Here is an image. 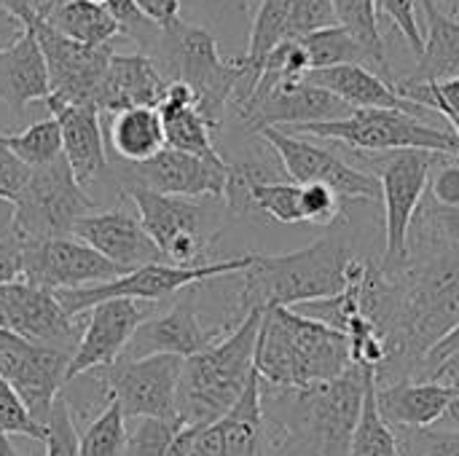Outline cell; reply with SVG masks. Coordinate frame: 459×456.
<instances>
[{"label": "cell", "instance_id": "obj_43", "mask_svg": "<svg viewBox=\"0 0 459 456\" xmlns=\"http://www.w3.org/2000/svg\"><path fill=\"white\" fill-rule=\"evenodd\" d=\"M333 24H339L333 0H290V27L296 38Z\"/></svg>", "mask_w": 459, "mask_h": 456}, {"label": "cell", "instance_id": "obj_52", "mask_svg": "<svg viewBox=\"0 0 459 456\" xmlns=\"http://www.w3.org/2000/svg\"><path fill=\"white\" fill-rule=\"evenodd\" d=\"M441 422H446L452 430H459V382L452 384V400H449V406H446Z\"/></svg>", "mask_w": 459, "mask_h": 456}, {"label": "cell", "instance_id": "obj_4", "mask_svg": "<svg viewBox=\"0 0 459 456\" xmlns=\"http://www.w3.org/2000/svg\"><path fill=\"white\" fill-rule=\"evenodd\" d=\"M264 309H253L237 328L207 349L183 360L178 417L186 425H210L229 414L255 374V347Z\"/></svg>", "mask_w": 459, "mask_h": 456}, {"label": "cell", "instance_id": "obj_33", "mask_svg": "<svg viewBox=\"0 0 459 456\" xmlns=\"http://www.w3.org/2000/svg\"><path fill=\"white\" fill-rule=\"evenodd\" d=\"M134 422L129 427V438H126V452L124 456H172L175 438L183 427V419H126Z\"/></svg>", "mask_w": 459, "mask_h": 456}, {"label": "cell", "instance_id": "obj_8", "mask_svg": "<svg viewBox=\"0 0 459 456\" xmlns=\"http://www.w3.org/2000/svg\"><path fill=\"white\" fill-rule=\"evenodd\" d=\"M13 207L19 234L24 242H35L73 234V226L83 215L94 212L97 202L86 194V185L78 183L62 153L43 167H32L30 180Z\"/></svg>", "mask_w": 459, "mask_h": 456}, {"label": "cell", "instance_id": "obj_35", "mask_svg": "<svg viewBox=\"0 0 459 456\" xmlns=\"http://www.w3.org/2000/svg\"><path fill=\"white\" fill-rule=\"evenodd\" d=\"M401 456H459V430L393 427Z\"/></svg>", "mask_w": 459, "mask_h": 456}, {"label": "cell", "instance_id": "obj_26", "mask_svg": "<svg viewBox=\"0 0 459 456\" xmlns=\"http://www.w3.org/2000/svg\"><path fill=\"white\" fill-rule=\"evenodd\" d=\"M159 113L169 148L188 151L204 159H223L215 148V129L196 108L191 86H186L183 81H169L167 94L159 102Z\"/></svg>", "mask_w": 459, "mask_h": 456}, {"label": "cell", "instance_id": "obj_48", "mask_svg": "<svg viewBox=\"0 0 459 456\" xmlns=\"http://www.w3.org/2000/svg\"><path fill=\"white\" fill-rule=\"evenodd\" d=\"M202 5L218 22H245L250 13V0H202Z\"/></svg>", "mask_w": 459, "mask_h": 456}, {"label": "cell", "instance_id": "obj_23", "mask_svg": "<svg viewBox=\"0 0 459 456\" xmlns=\"http://www.w3.org/2000/svg\"><path fill=\"white\" fill-rule=\"evenodd\" d=\"M304 78L309 83H315V86H323V89L333 91L336 97H342L352 108H390V110H406V113H414V116H422L425 110H430V108L403 97L395 89V83H390L377 70H371L366 65H358V62L309 70Z\"/></svg>", "mask_w": 459, "mask_h": 456}, {"label": "cell", "instance_id": "obj_13", "mask_svg": "<svg viewBox=\"0 0 459 456\" xmlns=\"http://www.w3.org/2000/svg\"><path fill=\"white\" fill-rule=\"evenodd\" d=\"M183 360L178 355L118 357L110 368H102V392L116 398L126 419H175Z\"/></svg>", "mask_w": 459, "mask_h": 456}, {"label": "cell", "instance_id": "obj_27", "mask_svg": "<svg viewBox=\"0 0 459 456\" xmlns=\"http://www.w3.org/2000/svg\"><path fill=\"white\" fill-rule=\"evenodd\" d=\"M425 11V48L420 54L417 70L409 78H398L395 89L428 83V81H446L459 78V19L438 8L436 0H420Z\"/></svg>", "mask_w": 459, "mask_h": 456}, {"label": "cell", "instance_id": "obj_24", "mask_svg": "<svg viewBox=\"0 0 459 456\" xmlns=\"http://www.w3.org/2000/svg\"><path fill=\"white\" fill-rule=\"evenodd\" d=\"M48 94V65L35 32L27 27L13 46L0 51V102L19 116L30 102H46Z\"/></svg>", "mask_w": 459, "mask_h": 456}, {"label": "cell", "instance_id": "obj_55", "mask_svg": "<svg viewBox=\"0 0 459 456\" xmlns=\"http://www.w3.org/2000/svg\"><path fill=\"white\" fill-rule=\"evenodd\" d=\"M30 3H32L40 13H46L48 8H54V5H56V3H62V0H30Z\"/></svg>", "mask_w": 459, "mask_h": 456}, {"label": "cell", "instance_id": "obj_32", "mask_svg": "<svg viewBox=\"0 0 459 456\" xmlns=\"http://www.w3.org/2000/svg\"><path fill=\"white\" fill-rule=\"evenodd\" d=\"M0 140L27 164V167H43L62 156V132L54 116L30 124L22 132H0Z\"/></svg>", "mask_w": 459, "mask_h": 456}, {"label": "cell", "instance_id": "obj_25", "mask_svg": "<svg viewBox=\"0 0 459 456\" xmlns=\"http://www.w3.org/2000/svg\"><path fill=\"white\" fill-rule=\"evenodd\" d=\"M377 400L393 427H433L452 400V384L438 379H406L377 387Z\"/></svg>", "mask_w": 459, "mask_h": 456}, {"label": "cell", "instance_id": "obj_39", "mask_svg": "<svg viewBox=\"0 0 459 456\" xmlns=\"http://www.w3.org/2000/svg\"><path fill=\"white\" fill-rule=\"evenodd\" d=\"M105 8L116 19L121 35L134 40L140 46V51L151 54V48L156 46V40L161 35V27L137 5V0H105Z\"/></svg>", "mask_w": 459, "mask_h": 456}, {"label": "cell", "instance_id": "obj_11", "mask_svg": "<svg viewBox=\"0 0 459 456\" xmlns=\"http://www.w3.org/2000/svg\"><path fill=\"white\" fill-rule=\"evenodd\" d=\"M231 110L253 132L261 124L296 126L344 118L355 108L333 91L309 83L307 78H282L274 73H261L253 91L237 105H231Z\"/></svg>", "mask_w": 459, "mask_h": 456}, {"label": "cell", "instance_id": "obj_53", "mask_svg": "<svg viewBox=\"0 0 459 456\" xmlns=\"http://www.w3.org/2000/svg\"><path fill=\"white\" fill-rule=\"evenodd\" d=\"M0 456H22L11 443V435H5L3 430H0Z\"/></svg>", "mask_w": 459, "mask_h": 456}, {"label": "cell", "instance_id": "obj_3", "mask_svg": "<svg viewBox=\"0 0 459 456\" xmlns=\"http://www.w3.org/2000/svg\"><path fill=\"white\" fill-rule=\"evenodd\" d=\"M355 366L350 339L293 306H266L255 347V371L264 384L309 387L331 382Z\"/></svg>", "mask_w": 459, "mask_h": 456}, {"label": "cell", "instance_id": "obj_44", "mask_svg": "<svg viewBox=\"0 0 459 456\" xmlns=\"http://www.w3.org/2000/svg\"><path fill=\"white\" fill-rule=\"evenodd\" d=\"M374 3H377V13L390 16L393 24L406 38L409 48L420 56L422 48H425V35L420 30V22H417V5H420V0H374Z\"/></svg>", "mask_w": 459, "mask_h": 456}, {"label": "cell", "instance_id": "obj_50", "mask_svg": "<svg viewBox=\"0 0 459 456\" xmlns=\"http://www.w3.org/2000/svg\"><path fill=\"white\" fill-rule=\"evenodd\" d=\"M24 30H27V24L11 8H5L0 3V51H5L8 46H13L24 35Z\"/></svg>", "mask_w": 459, "mask_h": 456}, {"label": "cell", "instance_id": "obj_9", "mask_svg": "<svg viewBox=\"0 0 459 456\" xmlns=\"http://www.w3.org/2000/svg\"><path fill=\"white\" fill-rule=\"evenodd\" d=\"M444 153L433 151H387L374 153L371 169L382 183L385 202V255L382 263L393 266L409 255L411 220L428 194L433 169L444 161Z\"/></svg>", "mask_w": 459, "mask_h": 456}, {"label": "cell", "instance_id": "obj_18", "mask_svg": "<svg viewBox=\"0 0 459 456\" xmlns=\"http://www.w3.org/2000/svg\"><path fill=\"white\" fill-rule=\"evenodd\" d=\"M199 285H191L175 296V304L161 312L151 314L148 320L140 323L134 336L129 339L126 349L121 357H151V355H178V357H191L210 344H215L221 336L229 331L223 325L207 328L199 317Z\"/></svg>", "mask_w": 459, "mask_h": 456}, {"label": "cell", "instance_id": "obj_21", "mask_svg": "<svg viewBox=\"0 0 459 456\" xmlns=\"http://www.w3.org/2000/svg\"><path fill=\"white\" fill-rule=\"evenodd\" d=\"M169 86L156 59L145 51L137 54H110L102 81L94 91V105L100 113H121L126 108H159Z\"/></svg>", "mask_w": 459, "mask_h": 456}, {"label": "cell", "instance_id": "obj_1", "mask_svg": "<svg viewBox=\"0 0 459 456\" xmlns=\"http://www.w3.org/2000/svg\"><path fill=\"white\" fill-rule=\"evenodd\" d=\"M360 309L387 341L377 387L422 379L428 352L459 325V245L414 237L401 263H368Z\"/></svg>", "mask_w": 459, "mask_h": 456}, {"label": "cell", "instance_id": "obj_31", "mask_svg": "<svg viewBox=\"0 0 459 456\" xmlns=\"http://www.w3.org/2000/svg\"><path fill=\"white\" fill-rule=\"evenodd\" d=\"M126 438H129V422L121 406L116 403V398L108 395L105 406L81 435L78 456H124Z\"/></svg>", "mask_w": 459, "mask_h": 456}, {"label": "cell", "instance_id": "obj_12", "mask_svg": "<svg viewBox=\"0 0 459 456\" xmlns=\"http://www.w3.org/2000/svg\"><path fill=\"white\" fill-rule=\"evenodd\" d=\"M253 134H258L274 151V156L282 164V172L293 183H299V185L325 183L333 191H339L342 199H350V202H379L382 199V183L377 175L352 167L333 151L309 142L304 134H293V132H285L272 124L255 126Z\"/></svg>", "mask_w": 459, "mask_h": 456}, {"label": "cell", "instance_id": "obj_15", "mask_svg": "<svg viewBox=\"0 0 459 456\" xmlns=\"http://www.w3.org/2000/svg\"><path fill=\"white\" fill-rule=\"evenodd\" d=\"M153 309L156 304L137 301V298H108L94 304L89 309L86 328L78 339V347L70 355L65 384L78 376L110 368L124 355L140 323L153 314Z\"/></svg>", "mask_w": 459, "mask_h": 456}, {"label": "cell", "instance_id": "obj_29", "mask_svg": "<svg viewBox=\"0 0 459 456\" xmlns=\"http://www.w3.org/2000/svg\"><path fill=\"white\" fill-rule=\"evenodd\" d=\"M56 30L86 43V46H110L116 35H121L116 19L102 3L89 0H62L43 13Z\"/></svg>", "mask_w": 459, "mask_h": 456}, {"label": "cell", "instance_id": "obj_54", "mask_svg": "<svg viewBox=\"0 0 459 456\" xmlns=\"http://www.w3.org/2000/svg\"><path fill=\"white\" fill-rule=\"evenodd\" d=\"M438 3V8H444L446 13H452V16H457L459 13V0H436Z\"/></svg>", "mask_w": 459, "mask_h": 456}, {"label": "cell", "instance_id": "obj_51", "mask_svg": "<svg viewBox=\"0 0 459 456\" xmlns=\"http://www.w3.org/2000/svg\"><path fill=\"white\" fill-rule=\"evenodd\" d=\"M433 379H438V382H446V384H455L459 382V349L449 357V360H444L441 366H438V371L433 374Z\"/></svg>", "mask_w": 459, "mask_h": 456}, {"label": "cell", "instance_id": "obj_14", "mask_svg": "<svg viewBox=\"0 0 459 456\" xmlns=\"http://www.w3.org/2000/svg\"><path fill=\"white\" fill-rule=\"evenodd\" d=\"M81 314H70L54 290L40 288L24 277L0 285V328L19 333L22 339L73 355L83 328Z\"/></svg>", "mask_w": 459, "mask_h": 456}, {"label": "cell", "instance_id": "obj_37", "mask_svg": "<svg viewBox=\"0 0 459 456\" xmlns=\"http://www.w3.org/2000/svg\"><path fill=\"white\" fill-rule=\"evenodd\" d=\"M78 446H81V433L75 427L70 400L59 392L46 422L43 456H78Z\"/></svg>", "mask_w": 459, "mask_h": 456}, {"label": "cell", "instance_id": "obj_2", "mask_svg": "<svg viewBox=\"0 0 459 456\" xmlns=\"http://www.w3.org/2000/svg\"><path fill=\"white\" fill-rule=\"evenodd\" d=\"M309 247L282 255H253L245 271H237V296L229 312V325L237 328L253 309L266 306H299L307 301L342 293L366 266L339 231V223L328 226Z\"/></svg>", "mask_w": 459, "mask_h": 456}, {"label": "cell", "instance_id": "obj_20", "mask_svg": "<svg viewBox=\"0 0 459 456\" xmlns=\"http://www.w3.org/2000/svg\"><path fill=\"white\" fill-rule=\"evenodd\" d=\"M73 237L91 245L97 253H102L108 261L121 266L124 271H132L145 263L167 261L159 245L145 231L140 215L118 207L108 212H89L73 226Z\"/></svg>", "mask_w": 459, "mask_h": 456}, {"label": "cell", "instance_id": "obj_36", "mask_svg": "<svg viewBox=\"0 0 459 456\" xmlns=\"http://www.w3.org/2000/svg\"><path fill=\"white\" fill-rule=\"evenodd\" d=\"M411 231H414V237H428V239L459 245V207L441 204L430 194H425V199L411 220Z\"/></svg>", "mask_w": 459, "mask_h": 456}, {"label": "cell", "instance_id": "obj_47", "mask_svg": "<svg viewBox=\"0 0 459 456\" xmlns=\"http://www.w3.org/2000/svg\"><path fill=\"white\" fill-rule=\"evenodd\" d=\"M459 349V325L449 333V336H444L430 352H428V357H425V366H422V379H433V374L438 371V366L444 363V360H449L455 352Z\"/></svg>", "mask_w": 459, "mask_h": 456}, {"label": "cell", "instance_id": "obj_34", "mask_svg": "<svg viewBox=\"0 0 459 456\" xmlns=\"http://www.w3.org/2000/svg\"><path fill=\"white\" fill-rule=\"evenodd\" d=\"M0 430L11 438H24V441H40L46 438V425H40L27 403L22 400V395L16 392V387L0 376Z\"/></svg>", "mask_w": 459, "mask_h": 456}, {"label": "cell", "instance_id": "obj_30", "mask_svg": "<svg viewBox=\"0 0 459 456\" xmlns=\"http://www.w3.org/2000/svg\"><path fill=\"white\" fill-rule=\"evenodd\" d=\"M350 456H401L398 454V438L393 425L385 419L379 400H377V382L374 374L366 387L363 409L355 422V430L350 435Z\"/></svg>", "mask_w": 459, "mask_h": 456}, {"label": "cell", "instance_id": "obj_5", "mask_svg": "<svg viewBox=\"0 0 459 456\" xmlns=\"http://www.w3.org/2000/svg\"><path fill=\"white\" fill-rule=\"evenodd\" d=\"M151 56L169 81H183L191 86L196 108L218 132L223 126L226 108H231V99L245 81L242 56H221L212 32L183 19L161 27Z\"/></svg>", "mask_w": 459, "mask_h": 456}, {"label": "cell", "instance_id": "obj_17", "mask_svg": "<svg viewBox=\"0 0 459 456\" xmlns=\"http://www.w3.org/2000/svg\"><path fill=\"white\" fill-rule=\"evenodd\" d=\"M124 274L121 266L108 261L83 239L51 237L24 242V280L48 290H73L86 285H100Z\"/></svg>", "mask_w": 459, "mask_h": 456}, {"label": "cell", "instance_id": "obj_49", "mask_svg": "<svg viewBox=\"0 0 459 456\" xmlns=\"http://www.w3.org/2000/svg\"><path fill=\"white\" fill-rule=\"evenodd\" d=\"M137 5L159 24L167 27L175 19H180V0H137Z\"/></svg>", "mask_w": 459, "mask_h": 456}, {"label": "cell", "instance_id": "obj_42", "mask_svg": "<svg viewBox=\"0 0 459 456\" xmlns=\"http://www.w3.org/2000/svg\"><path fill=\"white\" fill-rule=\"evenodd\" d=\"M403 97L441 113V116H457L459 118V78L446 81H428V83H414V86H401L398 89Z\"/></svg>", "mask_w": 459, "mask_h": 456}, {"label": "cell", "instance_id": "obj_45", "mask_svg": "<svg viewBox=\"0 0 459 456\" xmlns=\"http://www.w3.org/2000/svg\"><path fill=\"white\" fill-rule=\"evenodd\" d=\"M32 167H27L3 140H0V199L16 202L30 180Z\"/></svg>", "mask_w": 459, "mask_h": 456}, {"label": "cell", "instance_id": "obj_57", "mask_svg": "<svg viewBox=\"0 0 459 456\" xmlns=\"http://www.w3.org/2000/svg\"><path fill=\"white\" fill-rule=\"evenodd\" d=\"M89 3H102L105 5V0H89Z\"/></svg>", "mask_w": 459, "mask_h": 456}, {"label": "cell", "instance_id": "obj_16", "mask_svg": "<svg viewBox=\"0 0 459 456\" xmlns=\"http://www.w3.org/2000/svg\"><path fill=\"white\" fill-rule=\"evenodd\" d=\"M67 363V352L32 344L19 333L0 328V376L16 387L30 414L40 425L48 422L51 406L65 387Z\"/></svg>", "mask_w": 459, "mask_h": 456}, {"label": "cell", "instance_id": "obj_41", "mask_svg": "<svg viewBox=\"0 0 459 456\" xmlns=\"http://www.w3.org/2000/svg\"><path fill=\"white\" fill-rule=\"evenodd\" d=\"M342 196L325 183H307L301 185V215L304 223L315 226H333L342 218Z\"/></svg>", "mask_w": 459, "mask_h": 456}, {"label": "cell", "instance_id": "obj_46", "mask_svg": "<svg viewBox=\"0 0 459 456\" xmlns=\"http://www.w3.org/2000/svg\"><path fill=\"white\" fill-rule=\"evenodd\" d=\"M430 196L441 204L459 207V159L446 156L441 161V169L430 183Z\"/></svg>", "mask_w": 459, "mask_h": 456}, {"label": "cell", "instance_id": "obj_10", "mask_svg": "<svg viewBox=\"0 0 459 456\" xmlns=\"http://www.w3.org/2000/svg\"><path fill=\"white\" fill-rule=\"evenodd\" d=\"M124 196L132 199L145 231L159 245L164 258L178 266L210 263V245L218 239V231H204L207 207L199 199L159 194L134 180L126 183Z\"/></svg>", "mask_w": 459, "mask_h": 456}, {"label": "cell", "instance_id": "obj_40", "mask_svg": "<svg viewBox=\"0 0 459 456\" xmlns=\"http://www.w3.org/2000/svg\"><path fill=\"white\" fill-rule=\"evenodd\" d=\"M339 24L352 30L368 48H374L379 56L387 59V48L377 24V3L374 0H333Z\"/></svg>", "mask_w": 459, "mask_h": 456}, {"label": "cell", "instance_id": "obj_38", "mask_svg": "<svg viewBox=\"0 0 459 456\" xmlns=\"http://www.w3.org/2000/svg\"><path fill=\"white\" fill-rule=\"evenodd\" d=\"M24 274V237L16 226V207L0 199V285Z\"/></svg>", "mask_w": 459, "mask_h": 456}, {"label": "cell", "instance_id": "obj_19", "mask_svg": "<svg viewBox=\"0 0 459 456\" xmlns=\"http://www.w3.org/2000/svg\"><path fill=\"white\" fill-rule=\"evenodd\" d=\"M231 164L226 159H204L188 151L164 145L148 161L134 164L132 180L159 194L188 199H221L226 202Z\"/></svg>", "mask_w": 459, "mask_h": 456}, {"label": "cell", "instance_id": "obj_6", "mask_svg": "<svg viewBox=\"0 0 459 456\" xmlns=\"http://www.w3.org/2000/svg\"><path fill=\"white\" fill-rule=\"evenodd\" d=\"M293 134H309L320 140H336L360 153H387V151H433L459 159L457 132L438 129L422 121V116L390 108H355L344 118L312 121L296 126H280Z\"/></svg>", "mask_w": 459, "mask_h": 456}, {"label": "cell", "instance_id": "obj_28", "mask_svg": "<svg viewBox=\"0 0 459 456\" xmlns=\"http://www.w3.org/2000/svg\"><path fill=\"white\" fill-rule=\"evenodd\" d=\"M110 145L126 164H140L156 156L167 145L159 108L143 105L116 113L110 124Z\"/></svg>", "mask_w": 459, "mask_h": 456}, {"label": "cell", "instance_id": "obj_22", "mask_svg": "<svg viewBox=\"0 0 459 456\" xmlns=\"http://www.w3.org/2000/svg\"><path fill=\"white\" fill-rule=\"evenodd\" d=\"M48 113L56 118L62 132V153L81 185L94 183L108 169L105 137L100 110L89 102H62L48 97Z\"/></svg>", "mask_w": 459, "mask_h": 456}, {"label": "cell", "instance_id": "obj_7", "mask_svg": "<svg viewBox=\"0 0 459 456\" xmlns=\"http://www.w3.org/2000/svg\"><path fill=\"white\" fill-rule=\"evenodd\" d=\"M250 263H253V253L239 255V258H226V261H210V263H199V266H178L169 261H159V263H145L132 271H124L116 280H108L100 285L54 290V293L70 314H83L94 304L108 301V298H137V301L159 304L164 298H175L180 290H186L191 285H202L210 280H221V277L245 271Z\"/></svg>", "mask_w": 459, "mask_h": 456}, {"label": "cell", "instance_id": "obj_56", "mask_svg": "<svg viewBox=\"0 0 459 456\" xmlns=\"http://www.w3.org/2000/svg\"><path fill=\"white\" fill-rule=\"evenodd\" d=\"M444 118L449 121V126H452V129L457 132V137H459V118H457V116H444Z\"/></svg>", "mask_w": 459, "mask_h": 456}]
</instances>
